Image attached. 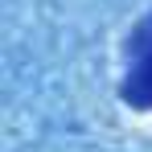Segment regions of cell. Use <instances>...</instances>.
I'll return each mask as SVG.
<instances>
[{
  "mask_svg": "<svg viewBox=\"0 0 152 152\" xmlns=\"http://www.w3.org/2000/svg\"><path fill=\"white\" fill-rule=\"evenodd\" d=\"M127 103H140V107H152V50L136 62V70H132V78H127L124 86Z\"/></svg>",
  "mask_w": 152,
  "mask_h": 152,
  "instance_id": "obj_1",
  "label": "cell"
}]
</instances>
